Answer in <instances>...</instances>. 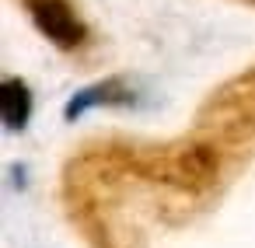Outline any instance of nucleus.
Returning <instances> with one entry per match:
<instances>
[{
  "label": "nucleus",
  "mask_w": 255,
  "mask_h": 248,
  "mask_svg": "<svg viewBox=\"0 0 255 248\" xmlns=\"http://www.w3.org/2000/svg\"><path fill=\"white\" fill-rule=\"evenodd\" d=\"M28 11H32L39 32L49 42L70 49V46H77L84 39V25L77 21V14L70 11L67 0H28Z\"/></svg>",
  "instance_id": "1"
},
{
  "label": "nucleus",
  "mask_w": 255,
  "mask_h": 248,
  "mask_svg": "<svg viewBox=\"0 0 255 248\" xmlns=\"http://www.w3.org/2000/svg\"><path fill=\"white\" fill-rule=\"evenodd\" d=\"M0 116H4L7 129H21L32 116V95L21 81H4L0 84Z\"/></svg>",
  "instance_id": "2"
},
{
  "label": "nucleus",
  "mask_w": 255,
  "mask_h": 248,
  "mask_svg": "<svg viewBox=\"0 0 255 248\" xmlns=\"http://www.w3.org/2000/svg\"><path fill=\"white\" fill-rule=\"evenodd\" d=\"M98 102L112 105V102H126V95H116V84H112V81H105V84H98V88H91V91H81V95L70 102V119H77L81 109L88 112V109L98 105Z\"/></svg>",
  "instance_id": "3"
}]
</instances>
